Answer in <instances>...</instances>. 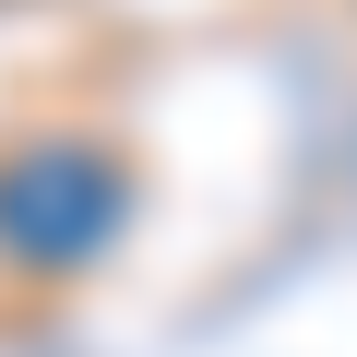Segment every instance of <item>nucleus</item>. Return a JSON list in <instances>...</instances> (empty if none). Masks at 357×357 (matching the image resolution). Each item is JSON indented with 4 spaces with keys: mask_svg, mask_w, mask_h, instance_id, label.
I'll use <instances>...</instances> for the list:
<instances>
[{
    "mask_svg": "<svg viewBox=\"0 0 357 357\" xmlns=\"http://www.w3.org/2000/svg\"><path fill=\"white\" fill-rule=\"evenodd\" d=\"M119 238V167L84 155V143H24L0 167V250L36 262V274H72Z\"/></svg>",
    "mask_w": 357,
    "mask_h": 357,
    "instance_id": "1",
    "label": "nucleus"
}]
</instances>
